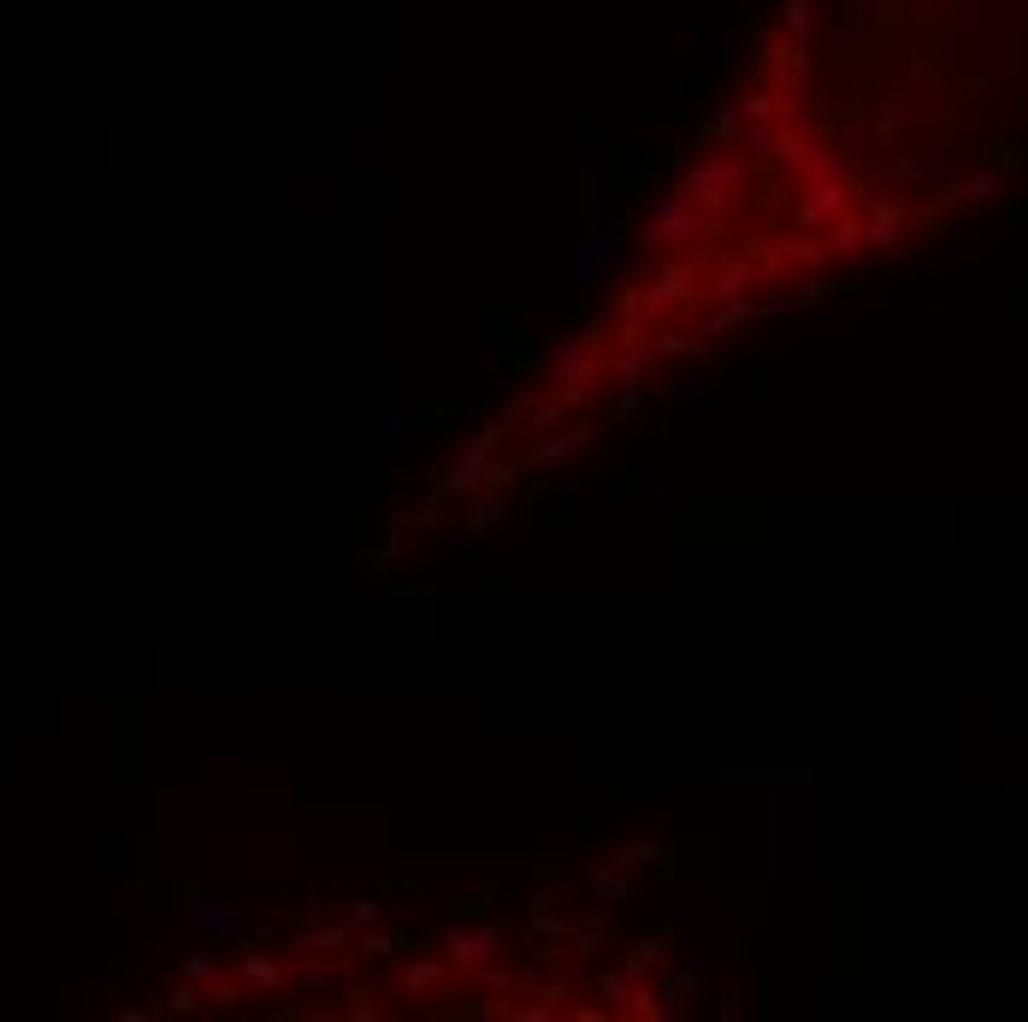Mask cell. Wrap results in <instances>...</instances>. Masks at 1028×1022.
Masks as SVG:
<instances>
[{
  "label": "cell",
  "instance_id": "obj_4",
  "mask_svg": "<svg viewBox=\"0 0 1028 1022\" xmlns=\"http://www.w3.org/2000/svg\"><path fill=\"white\" fill-rule=\"evenodd\" d=\"M751 284H763V272H757V266H727V272H715V278H709V296H721V302H739Z\"/></svg>",
  "mask_w": 1028,
  "mask_h": 1022
},
{
  "label": "cell",
  "instance_id": "obj_16",
  "mask_svg": "<svg viewBox=\"0 0 1028 1022\" xmlns=\"http://www.w3.org/2000/svg\"><path fill=\"white\" fill-rule=\"evenodd\" d=\"M650 857H656V845H621L615 851V863H650Z\"/></svg>",
  "mask_w": 1028,
  "mask_h": 1022
},
{
  "label": "cell",
  "instance_id": "obj_18",
  "mask_svg": "<svg viewBox=\"0 0 1028 1022\" xmlns=\"http://www.w3.org/2000/svg\"><path fill=\"white\" fill-rule=\"evenodd\" d=\"M367 952L379 958V952H396V934H367Z\"/></svg>",
  "mask_w": 1028,
  "mask_h": 1022
},
{
  "label": "cell",
  "instance_id": "obj_15",
  "mask_svg": "<svg viewBox=\"0 0 1028 1022\" xmlns=\"http://www.w3.org/2000/svg\"><path fill=\"white\" fill-rule=\"evenodd\" d=\"M597 898H603V904L627 898V881H615V869H603V875H597Z\"/></svg>",
  "mask_w": 1028,
  "mask_h": 1022
},
{
  "label": "cell",
  "instance_id": "obj_9",
  "mask_svg": "<svg viewBox=\"0 0 1028 1022\" xmlns=\"http://www.w3.org/2000/svg\"><path fill=\"white\" fill-rule=\"evenodd\" d=\"M627 981H633V975H627V969H621V975H615V969H609V975H597V993H603V999H609V1005H615V1011H621V1005H627V999H633V987H627Z\"/></svg>",
  "mask_w": 1028,
  "mask_h": 1022
},
{
  "label": "cell",
  "instance_id": "obj_10",
  "mask_svg": "<svg viewBox=\"0 0 1028 1022\" xmlns=\"http://www.w3.org/2000/svg\"><path fill=\"white\" fill-rule=\"evenodd\" d=\"M503 520H509V503H479V509L467 514V526H473V532H497Z\"/></svg>",
  "mask_w": 1028,
  "mask_h": 1022
},
{
  "label": "cell",
  "instance_id": "obj_3",
  "mask_svg": "<svg viewBox=\"0 0 1028 1022\" xmlns=\"http://www.w3.org/2000/svg\"><path fill=\"white\" fill-rule=\"evenodd\" d=\"M444 940H450V958H461V963H479V958H497L503 952V940L491 928H461V922H450Z\"/></svg>",
  "mask_w": 1028,
  "mask_h": 1022
},
{
  "label": "cell",
  "instance_id": "obj_8",
  "mask_svg": "<svg viewBox=\"0 0 1028 1022\" xmlns=\"http://www.w3.org/2000/svg\"><path fill=\"white\" fill-rule=\"evenodd\" d=\"M556 1011H568V993H562V987H550V993H538L532 1005H520L526 1022H544V1017H556Z\"/></svg>",
  "mask_w": 1028,
  "mask_h": 1022
},
{
  "label": "cell",
  "instance_id": "obj_2",
  "mask_svg": "<svg viewBox=\"0 0 1028 1022\" xmlns=\"http://www.w3.org/2000/svg\"><path fill=\"white\" fill-rule=\"evenodd\" d=\"M739 178H745V160H709V166H698V172L686 178V201H692V207H721Z\"/></svg>",
  "mask_w": 1028,
  "mask_h": 1022
},
{
  "label": "cell",
  "instance_id": "obj_7",
  "mask_svg": "<svg viewBox=\"0 0 1028 1022\" xmlns=\"http://www.w3.org/2000/svg\"><path fill=\"white\" fill-rule=\"evenodd\" d=\"M680 284H686V272H680V266H668L662 278H650V284H644V308H668V302H680Z\"/></svg>",
  "mask_w": 1028,
  "mask_h": 1022
},
{
  "label": "cell",
  "instance_id": "obj_1",
  "mask_svg": "<svg viewBox=\"0 0 1028 1022\" xmlns=\"http://www.w3.org/2000/svg\"><path fill=\"white\" fill-rule=\"evenodd\" d=\"M656 225H662V237H668V243H680V249H715V243H727V225H721V219L686 213L674 195H662V201H656Z\"/></svg>",
  "mask_w": 1028,
  "mask_h": 1022
},
{
  "label": "cell",
  "instance_id": "obj_12",
  "mask_svg": "<svg viewBox=\"0 0 1028 1022\" xmlns=\"http://www.w3.org/2000/svg\"><path fill=\"white\" fill-rule=\"evenodd\" d=\"M656 958H662V940H644V946H633V952H627V975L656 969Z\"/></svg>",
  "mask_w": 1028,
  "mask_h": 1022
},
{
  "label": "cell",
  "instance_id": "obj_13",
  "mask_svg": "<svg viewBox=\"0 0 1028 1022\" xmlns=\"http://www.w3.org/2000/svg\"><path fill=\"white\" fill-rule=\"evenodd\" d=\"M650 993H656V1005H662V1011H674V1005H680V969L656 975V987H650Z\"/></svg>",
  "mask_w": 1028,
  "mask_h": 1022
},
{
  "label": "cell",
  "instance_id": "obj_6",
  "mask_svg": "<svg viewBox=\"0 0 1028 1022\" xmlns=\"http://www.w3.org/2000/svg\"><path fill=\"white\" fill-rule=\"evenodd\" d=\"M402 987H408V999H426V993H438L444 987V969L426 958H414L408 969H402Z\"/></svg>",
  "mask_w": 1028,
  "mask_h": 1022
},
{
  "label": "cell",
  "instance_id": "obj_11",
  "mask_svg": "<svg viewBox=\"0 0 1028 1022\" xmlns=\"http://www.w3.org/2000/svg\"><path fill=\"white\" fill-rule=\"evenodd\" d=\"M751 320H757V308H745V302H733L727 314H715V320H709V337H721V331H733V325H751Z\"/></svg>",
  "mask_w": 1028,
  "mask_h": 1022
},
{
  "label": "cell",
  "instance_id": "obj_5",
  "mask_svg": "<svg viewBox=\"0 0 1028 1022\" xmlns=\"http://www.w3.org/2000/svg\"><path fill=\"white\" fill-rule=\"evenodd\" d=\"M579 444H591V426H579V432H568V438H550L544 449H532V461H526V467H532V473H544V467L568 461V455H574Z\"/></svg>",
  "mask_w": 1028,
  "mask_h": 1022
},
{
  "label": "cell",
  "instance_id": "obj_17",
  "mask_svg": "<svg viewBox=\"0 0 1028 1022\" xmlns=\"http://www.w3.org/2000/svg\"><path fill=\"white\" fill-rule=\"evenodd\" d=\"M349 1017H379V1005H373V993H349Z\"/></svg>",
  "mask_w": 1028,
  "mask_h": 1022
},
{
  "label": "cell",
  "instance_id": "obj_14",
  "mask_svg": "<svg viewBox=\"0 0 1028 1022\" xmlns=\"http://www.w3.org/2000/svg\"><path fill=\"white\" fill-rule=\"evenodd\" d=\"M692 349V337H680V331H662L656 343H650V361H662V355H686Z\"/></svg>",
  "mask_w": 1028,
  "mask_h": 1022
}]
</instances>
